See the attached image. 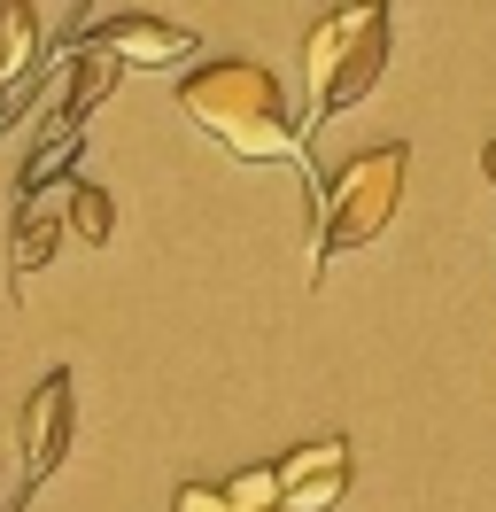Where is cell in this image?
Returning a JSON list of instances; mask_svg holds the SVG:
<instances>
[{"label": "cell", "instance_id": "8fae6325", "mask_svg": "<svg viewBox=\"0 0 496 512\" xmlns=\"http://www.w3.org/2000/svg\"><path fill=\"white\" fill-rule=\"evenodd\" d=\"M171 512H233V505H225V489H210V481H186L179 497H171Z\"/></svg>", "mask_w": 496, "mask_h": 512}, {"label": "cell", "instance_id": "5b68a950", "mask_svg": "<svg viewBox=\"0 0 496 512\" xmlns=\"http://www.w3.org/2000/svg\"><path fill=\"white\" fill-rule=\"evenodd\" d=\"M349 497V443L318 435V443L279 458V512H326Z\"/></svg>", "mask_w": 496, "mask_h": 512}, {"label": "cell", "instance_id": "ba28073f", "mask_svg": "<svg viewBox=\"0 0 496 512\" xmlns=\"http://www.w3.org/2000/svg\"><path fill=\"white\" fill-rule=\"evenodd\" d=\"M55 225L62 218H47V210H16V249H8V280H16V288L55 256Z\"/></svg>", "mask_w": 496, "mask_h": 512}, {"label": "cell", "instance_id": "8992f818", "mask_svg": "<svg viewBox=\"0 0 496 512\" xmlns=\"http://www.w3.org/2000/svg\"><path fill=\"white\" fill-rule=\"evenodd\" d=\"M86 47H101L109 63H186L194 55V32L171 24V16H109V24H86Z\"/></svg>", "mask_w": 496, "mask_h": 512}, {"label": "cell", "instance_id": "7a4b0ae2", "mask_svg": "<svg viewBox=\"0 0 496 512\" xmlns=\"http://www.w3.org/2000/svg\"><path fill=\"white\" fill-rule=\"evenodd\" d=\"M380 70H388V8H326L310 24V39H303V94L310 101H303V125H295L303 156H310V132L334 109H357Z\"/></svg>", "mask_w": 496, "mask_h": 512}, {"label": "cell", "instance_id": "9c48e42d", "mask_svg": "<svg viewBox=\"0 0 496 512\" xmlns=\"http://www.w3.org/2000/svg\"><path fill=\"white\" fill-rule=\"evenodd\" d=\"M62 225H70L78 241H93V249H101V241L117 233V202H109L101 187H86V179H70V202H62Z\"/></svg>", "mask_w": 496, "mask_h": 512}, {"label": "cell", "instance_id": "7c38bea8", "mask_svg": "<svg viewBox=\"0 0 496 512\" xmlns=\"http://www.w3.org/2000/svg\"><path fill=\"white\" fill-rule=\"evenodd\" d=\"M481 171H489V187H496V140H489V148H481Z\"/></svg>", "mask_w": 496, "mask_h": 512}, {"label": "cell", "instance_id": "52a82bcc", "mask_svg": "<svg viewBox=\"0 0 496 512\" xmlns=\"http://www.w3.org/2000/svg\"><path fill=\"white\" fill-rule=\"evenodd\" d=\"M39 70V16L24 0H0V94H16V78Z\"/></svg>", "mask_w": 496, "mask_h": 512}, {"label": "cell", "instance_id": "3957f363", "mask_svg": "<svg viewBox=\"0 0 496 512\" xmlns=\"http://www.w3.org/2000/svg\"><path fill=\"white\" fill-rule=\"evenodd\" d=\"M403 148H365V156H349L326 179L318 194V256H310V280H318V264L334 249H365L388 233V218L403 210Z\"/></svg>", "mask_w": 496, "mask_h": 512}, {"label": "cell", "instance_id": "30bf717a", "mask_svg": "<svg viewBox=\"0 0 496 512\" xmlns=\"http://www.w3.org/2000/svg\"><path fill=\"white\" fill-rule=\"evenodd\" d=\"M225 505L233 512H279V466H241L225 481Z\"/></svg>", "mask_w": 496, "mask_h": 512}, {"label": "cell", "instance_id": "6da1fadb", "mask_svg": "<svg viewBox=\"0 0 496 512\" xmlns=\"http://www.w3.org/2000/svg\"><path fill=\"white\" fill-rule=\"evenodd\" d=\"M179 109L241 163H310L287 117V94L264 63H210L179 86Z\"/></svg>", "mask_w": 496, "mask_h": 512}, {"label": "cell", "instance_id": "277c9868", "mask_svg": "<svg viewBox=\"0 0 496 512\" xmlns=\"http://www.w3.org/2000/svg\"><path fill=\"white\" fill-rule=\"evenodd\" d=\"M78 381L70 373H47V381L31 388V404H24V474H16V497H0V512H24L47 481H55V466L70 458V435H78Z\"/></svg>", "mask_w": 496, "mask_h": 512}]
</instances>
